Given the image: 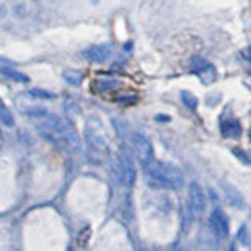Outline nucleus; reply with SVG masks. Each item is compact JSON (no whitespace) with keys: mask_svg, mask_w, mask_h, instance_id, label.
I'll return each instance as SVG.
<instances>
[{"mask_svg":"<svg viewBox=\"0 0 251 251\" xmlns=\"http://www.w3.org/2000/svg\"><path fill=\"white\" fill-rule=\"evenodd\" d=\"M188 202L195 218H200L206 210V195L198 182H192L188 188Z\"/></svg>","mask_w":251,"mask_h":251,"instance_id":"0eeeda50","label":"nucleus"},{"mask_svg":"<svg viewBox=\"0 0 251 251\" xmlns=\"http://www.w3.org/2000/svg\"><path fill=\"white\" fill-rule=\"evenodd\" d=\"M180 99H182L184 105H185L187 108L195 110L196 107H198V99H196L192 93H188V91H182V93H180Z\"/></svg>","mask_w":251,"mask_h":251,"instance_id":"4468645a","label":"nucleus"},{"mask_svg":"<svg viewBox=\"0 0 251 251\" xmlns=\"http://www.w3.org/2000/svg\"><path fill=\"white\" fill-rule=\"evenodd\" d=\"M0 123L6 126V127H13L14 126V116L2 99H0Z\"/></svg>","mask_w":251,"mask_h":251,"instance_id":"f8f14e48","label":"nucleus"},{"mask_svg":"<svg viewBox=\"0 0 251 251\" xmlns=\"http://www.w3.org/2000/svg\"><path fill=\"white\" fill-rule=\"evenodd\" d=\"M227 251H237V250H235V247H234V245H231L229 248H227Z\"/></svg>","mask_w":251,"mask_h":251,"instance_id":"aec40b11","label":"nucleus"},{"mask_svg":"<svg viewBox=\"0 0 251 251\" xmlns=\"http://www.w3.org/2000/svg\"><path fill=\"white\" fill-rule=\"evenodd\" d=\"M6 16V8H5V5H0V19H3Z\"/></svg>","mask_w":251,"mask_h":251,"instance_id":"a211bd4d","label":"nucleus"},{"mask_svg":"<svg viewBox=\"0 0 251 251\" xmlns=\"http://www.w3.org/2000/svg\"><path fill=\"white\" fill-rule=\"evenodd\" d=\"M220 130H222L225 138H240L242 135V126L237 120H234V118L223 120L222 124H220Z\"/></svg>","mask_w":251,"mask_h":251,"instance_id":"9d476101","label":"nucleus"},{"mask_svg":"<svg viewBox=\"0 0 251 251\" xmlns=\"http://www.w3.org/2000/svg\"><path fill=\"white\" fill-rule=\"evenodd\" d=\"M3 66H13V63H11V61H8V60L3 58V57H0V68H3Z\"/></svg>","mask_w":251,"mask_h":251,"instance_id":"f3484780","label":"nucleus"},{"mask_svg":"<svg viewBox=\"0 0 251 251\" xmlns=\"http://www.w3.org/2000/svg\"><path fill=\"white\" fill-rule=\"evenodd\" d=\"M85 141H86V152H88V159L94 165H102L110 154V145L107 133L104 130L100 120L93 115L86 120L85 124Z\"/></svg>","mask_w":251,"mask_h":251,"instance_id":"f03ea898","label":"nucleus"},{"mask_svg":"<svg viewBox=\"0 0 251 251\" xmlns=\"http://www.w3.org/2000/svg\"><path fill=\"white\" fill-rule=\"evenodd\" d=\"M190 71L201 78V82L204 85L214 83L217 78L215 66L212 65L210 61H207L206 58H201V57H193L190 60Z\"/></svg>","mask_w":251,"mask_h":251,"instance_id":"423d86ee","label":"nucleus"},{"mask_svg":"<svg viewBox=\"0 0 251 251\" xmlns=\"http://www.w3.org/2000/svg\"><path fill=\"white\" fill-rule=\"evenodd\" d=\"M146 180L152 188H170L177 190L184 185V175L177 167L168 162L154 160L148 168H145Z\"/></svg>","mask_w":251,"mask_h":251,"instance_id":"7ed1b4c3","label":"nucleus"},{"mask_svg":"<svg viewBox=\"0 0 251 251\" xmlns=\"http://www.w3.org/2000/svg\"><path fill=\"white\" fill-rule=\"evenodd\" d=\"M0 74L5 75L6 78H11V80H14V82L25 83V82L30 80L27 74L21 73V71H18V69L13 68V66H3V68H0Z\"/></svg>","mask_w":251,"mask_h":251,"instance_id":"9b49d317","label":"nucleus"},{"mask_svg":"<svg viewBox=\"0 0 251 251\" xmlns=\"http://www.w3.org/2000/svg\"><path fill=\"white\" fill-rule=\"evenodd\" d=\"M250 140H251V130H250Z\"/></svg>","mask_w":251,"mask_h":251,"instance_id":"4be33fe9","label":"nucleus"},{"mask_svg":"<svg viewBox=\"0 0 251 251\" xmlns=\"http://www.w3.org/2000/svg\"><path fill=\"white\" fill-rule=\"evenodd\" d=\"M91 3H94V5H96V3H99V0H91Z\"/></svg>","mask_w":251,"mask_h":251,"instance_id":"412c9836","label":"nucleus"},{"mask_svg":"<svg viewBox=\"0 0 251 251\" xmlns=\"http://www.w3.org/2000/svg\"><path fill=\"white\" fill-rule=\"evenodd\" d=\"M113 171H115V179L123 187H130L133 184V180H135V168H133L129 155L126 154H120L116 157Z\"/></svg>","mask_w":251,"mask_h":251,"instance_id":"20e7f679","label":"nucleus"},{"mask_svg":"<svg viewBox=\"0 0 251 251\" xmlns=\"http://www.w3.org/2000/svg\"><path fill=\"white\" fill-rule=\"evenodd\" d=\"M36 127L39 133L53 146H57L60 149H66V151H75V152L80 149V140H78L74 124L65 120V118L52 116V115L49 116L46 113L44 116L38 118Z\"/></svg>","mask_w":251,"mask_h":251,"instance_id":"f257e3e1","label":"nucleus"},{"mask_svg":"<svg viewBox=\"0 0 251 251\" xmlns=\"http://www.w3.org/2000/svg\"><path fill=\"white\" fill-rule=\"evenodd\" d=\"M110 55H112V47H110V44L91 46L82 52V57L91 63H104L110 58Z\"/></svg>","mask_w":251,"mask_h":251,"instance_id":"1a4fd4ad","label":"nucleus"},{"mask_svg":"<svg viewBox=\"0 0 251 251\" xmlns=\"http://www.w3.org/2000/svg\"><path fill=\"white\" fill-rule=\"evenodd\" d=\"M63 78L73 86H78L83 80V74L80 71H74V69H66L65 73H63Z\"/></svg>","mask_w":251,"mask_h":251,"instance_id":"ddd939ff","label":"nucleus"},{"mask_svg":"<svg viewBox=\"0 0 251 251\" xmlns=\"http://www.w3.org/2000/svg\"><path fill=\"white\" fill-rule=\"evenodd\" d=\"M28 94H30L31 98L46 99V100H49V99H53V98H55V94H53V93H49V91L41 90V88H33V90H30Z\"/></svg>","mask_w":251,"mask_h":251,"instance_id":"dca6fc26","label":"nucleus"},{"mask_svg":"<svg viewBox=\"0 0 251 251\" xmlns=\"http://www.w3.org/2000/svg\"><path fill=\"white\" fill-rule=\"evenodd\" d=\"M243 57H245L248 61H251V47H250V49H247V50H243Z\"/></svg>","mask_w":251,"mask_h":251,"instance_id":"6ab92c4d","label":"nucleus"},{"mask_svg":"<svg viewBox=\"0 0 251 251\" xmlns=\"http://www.w3.org/2000/svg\"><path fill=\"white\" fill-rule=\"evenodd\" d=\"M209 227L214 237L217 239H226L227 234H229V222H227V217L223 214V210L214 209L209 217Z\"/></svg>","mask_w":251,"mask_h":251,"instance_id":"6e6552de","label":"nucleus"},{"mask_svg":"<svg viewBox=\"0 0 251 251\" xmlns=\"http://www.w3.org/2000/svg\"><path fill=\"white\" fill-rule=\"evenodd\" d=\"M98 88L100 91H108V90H113L116 88L118 85H120V82L116 80V78H102V80H98Z\"/></svg>","mask_w":251,"mask_h":251,"instance_id":"2eb2a0df","label":"nucleus"},{"mask_svg":"<svg viewBox=\"0 0 251 251\" xmlns=\"http://www.w3.org/2000/svg\"><path fill=\"white\" fill-rule=\"evenodd\" d=\"M133 151H135V157L143 170L154 162V148L149 138L145 137L143 133L133 135Z\"/></svg>","mask_w":251,"mask_h":251,"instance_id":"39448f33","label":"nucleus"}]
</instances>
